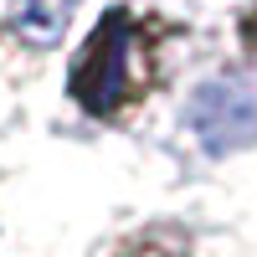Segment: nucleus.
I'll return each instance as SVG.
<instances>
[{
    "instance_id": "1",
    "label": "nucleus",
    "mask_w": 257,
    "mask_h": 257,
    "mask_svg": "<svg viewBox=\"0 0 257 257\" xmlns=\"http://www.w3.org/2000/svg\"><path fill=\"white\" fill-rule=\"evenodd\" d=\"M165 77V21L113 6L72 57L67 93L88 118H123L155 98Z\"/></svg>"
},
{
    "instance_id": "2",
    "label": "nucleus",
    "mask_w": 257,
    "mask_h": 257,
    "mask_svg": "<svg viewBox=\"0 0 257 257\" xmlns=\"http://www.w3.org/2000/svg\"><path fill=\"white\" fill-rule=\"evenodd\" d=\"M185 118L206 139V149H231V144L257 139V98L242 88V82H231V77L201 82Z\"/></svg>"
},
{
    "instance_id": "3",
    "label": "nucleus",
    "mask_w": 257,
    "mask_h": 257,
    "mask_svg": "<svg viewBox=\"0 0 257 257\" xmlns=\"http://www.w3.org/2000/svg\"><path fill=\"white\" fill-rule=\"evenodd\" d=\"M237 41H242L247 67L257 72V6H247V11H242V21H237Z\"/></svg>"
}]
</instances>
